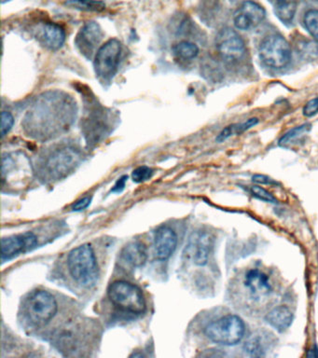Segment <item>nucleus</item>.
<instances>
[{"label":"nucleus","instance_id":"5","mask_svg":"<svg viewBox=\"0 0 318 358\" xmlns=\"http://www.w3.org/2000/svg\"><path fill=\"white\" fill-rule=\"evenodd\" d=\"M245 331L242 319L235 314H229L207 325L204 334L215 344L232 346L242 341Z\"/></svg>","mask_w":318,"mask_h":358},{"label":"nucleus","instance_id":"4","mask_svg":"<svg viewBox=\"0 0 318 358\" xmlns=\"http://www.w3.org/2000/svg\"><path fill=\"white\" fill-rule=\"evenodd\" d=\"M115 120L111 111L97 103L94 99L89 100L81 119V131L86 141L91 144L101 141L112 131Z\"/></svg>","mask_w":318,"mask_h":358},{"label":"nucleus","instance_id":"32","mask_svg":"<svg viewBox=\"0 0 318 358\" xmlns=\"http://www.w3.org/2000/svg\"><path fill=\"white\" fill-rule=\"evenodd\" d=\"M91 202L92 197H85V198L81 199V200H79L77 202L76 204H73V206H72V211L79 212L84 210V209H86L87 207L91 204Z\"/></svg>","mask_w":318,"mask_h":358},{"label":"nucleus","instance_id":"11","mask_svg":"<svg viewBox=\"0 0 318 358\" xmlns=\"http://www.w3.org/2000/svg\"><path fill=\"white\" fill-rule=\"evenodd\" d=\"M217 49L220 56L227 61H238L246 53V45L243 38L235 30H222L217 38Z\"/></svg>","mask_w":318,"mask_h":358},{"label":"nucleus","instance_id":"8","mask_svg":"<svg viewBox=\"0 0 318 358\" xmlns=\"http://www.w3.org/2000/svg\"><path fill=\"white\" fill-rule=\"evenodd\" d=\"M58 304L55 297L45 290H37L31 294L25 304V314L34 326L41 327L55 317Z\"/></svg>","mask_w":318,"mask_h":358},{"label":"nucleus","instance_id":"29","mask_svg":"<svg viewBox=\"0 0 318 358\" xmlns=\"http://www.w3.org/2000/svg\"><path fill=\"white\" fill-rule=\"evenodd\" d=\"M14 124V118L9 111L1 113V137H4L12 130Z\"/></svg>","mask_w":318,"mask_h":358},{"label":"nucleus","instance_id":"16","mask_svg":"<svg viewBox=\"0 0 318 358\" xmlns=\"http://www.w3.org/2000/svg\"><path fill=\"white\" fill-rule=\"evenodd\" d=\"M178 245V236L171 228H159L154 238V253L159 260H166L173 255Z\"/></svg>","mask_w":318,"mask_h":358},{"label":"nucleus","instance_id":"17","mask_svg":"<svg viewBox=\"0 0 318 358\" xmlns=\"http://www.w3.org/2000/svg\"><path fill=\"white\" fill-rule=\"evenodd\" d=\"M245 285L255 299L269 295L271 290L268 276L259 270H251L246 273Z\"/></svg>","mask_w":318,"mask_h":358},{"label":"nucleus","instance_id":"12","mask_svg":"<svg viewBox=\"0 0 318 358\" xmlns=\"http://www.w3.org/2000/svg\"><path fill=\"white\" fill-rule=\"evenodd\" d=\"M266 12L263 6L252 0H246L233 14V24L239 30H250L265 19Z\"/></svg>","mask_w":318,"mask_h":358},{"label":"nucleus","instance_id":"27","mask_svg":"<svg viewBox=\"0 0 318 358\" xmlns=\"http://www.w3.org/2000/svg\"><path fill=\"white\" fill-rule=\"evenodd\" d=\"M153 175V169L148 167V166L143 165L140 166V167H137L133 170L132 174V179L133 182L142 183L148 180V179H150Z\"/></svg>","mask_w":318,"mask_h":358},{"label":"nucleus","instance_id":"1","mask_svg":"<svg viewBox=\"0 0 318 358\" xmlns=\"http://www.w3.org/2000/svg\"><path fill=\"white\" fill-rule=\"evenodd\" d=\"M78 106L69 94L48 91L31 103L22 127L25 134L38 140H49L68 132L76 121Z\"/></svg>","mask_w":318,"mask_h":358},{"label":"nucleus","instance_id":"20","mask_svg":"<svg viewBox=\"0 0 318 358\" xmlns=\"http://www.w3.org/2000/svg\"><path fill=\"white\" fill-rule=\"evenodd\" d=\"M300 0H274V12L280 21L287 24L294 19Z\"/></svg>","mask_w":318,"mask_h":358},{"label":"nucleus","instance_id":"10","mask_svg":"<svg viewBox=\"0 0 318 358\" xmlns=\"http://www.w3.org/2000/svg\"><path fill=\"white\" fill-rule=\"evenodd\" d=\"M213 247V237L209 232H195L189 238L184 256L194 265L204 266L209 260Z\"/></svg>","mask_w":318,"mask_h":358},{"label":"nucleus","instance_id":"24","mask_svg":"<svg viewBox=\"0 0 318 358\" xmlns=\"http://www.w3.org/2000/svg\"><path fill=\"white\" fill-rule=\"evenodd\" d=\"M65 5L72 9L85 12H100L106 9L104 2L97 1V0H68Z\"/></svg>","mask_w":318,"mask_h":358},{"label":"nucleus","instance_id":"25","mask_svg":"<svg viewBox=\"0 0 318 358\" xmlns=\"http://www.w3.org/2000/svg\"><path fill=\"white\" fill-rule=\"evenodd\" d=\"M265 346L263 338L253 336L246 342L245 350L251 357H263L265 355Z\"/></svg>","mask_w":318,"mask_h":358},{"label":"nucleus","instance_id":"14","mask_svg":"<svg viewBox=\"0 0 318 358\" xmlns=\"http://www.w3.org/2000/svg\"><path fill=\"white\" fill-rule=\"evenodd\" d=\"M104 33L101 27L96 22H87L79 29L75 38V45L81 55L91 59L94 51L101 42Z\"/></svg>","mask_w":318,"mask_h":358},{"label":"nucleus","instance_id":"2","mask_svg":"<svg viewBox=\"0 0 318 358\" xmlns=\"http://www.w3.org/2000/svg\"><path fill=\"white\" fill-rule=\"evenodd\" d=\"M81 157V150L73 146L53 148L38 163L40 175L49 180H60L75 170Z\"/></svg>","mask_w":318,"mask_h":358},{"label":"nucleus","instance_id":"7","mask_svg":"<svg viewBox=\"0 0 318 358\" xmlns=\"http://www.w3.org/2000/svg\"><path fill=\"white\" fill-rule=\"evenodd\" d=\"M122 45L116 38L107 40L97 50L94 61V72L103 84L111 83L119 69Z\"/></svg>","mask_w":318,"mask_h":358},{"label":"nucleus","instance_id":"28","mask_svg":"<svg viewBox=\"0 0 318 358\" xmlns=\"http://www.w3.org/2000/svg\"><path fill=\"white\" fill-rule=\"evenodd\" d=\"M251 193L259 200L266 202V203L277 204V200L268 191L259 186H252L250 188Z\"/></svg>","mask_w":318,"mask_h":358},{"label":"nucleus","instance_id":"33","mask_svg":"<svg viewBox=\"0 0 318 358\" xmlns=\"http://www.w3.org/2000/svg\"><path fill=\"white\" fill-rule=\"evenodd\" d=\"M127 176H122V178L118 179L117 182L115 183V185L113 186V188L110 191H111L112 193H122V191L124 190L125 184H127Z\"/></svg>","mask_w":318,"mask_h":358},{"label":"nucleus","instance_id":"19","mask_svg":"<svg viewBox=\"0 0 318 358\" xmlns=\"http://www.w3.org/2000/svg\"><path fill=\"white\" fill-rule=\"evenodd\" d=\"M265 321L276 331L284 332L293 322V314L287 306H277L266 314Z\"/></svg>","mask_w":318,"mask_h":358},{"label":"nucleus","instance_id":"3","mask_svg":"<svg viewBox=\"0 0 318 358\" xmlns=\"http://www.w3.org/2000/svg\"><path fill=\"white\" fill-rule=\"evenodd\" d=\"M68 266L72 278L83 288H92L98 280V265L91 245L74 248L69 253Z\"/></svg>","mask_w":318,"mask_h":358},{"label":"nucleus","instance_id":"6","mask_svg":"<svg viewBox=\"0 0 318 358\" xmlns=\"http://www.w3.org/2000/svg\"><path fill=\"white\" fill-rule=\"evenodd\" d=\"M107 295L110 301L120 310L135 314L146 310V301L138 286L127 281H116L109 286Z\"/></svg>","mask_w":318,"mask_h":358},{"label":"nucleus","instance_id":"31","mask_svg":"<svg viewBox=\"0 0 318 358\" xmlns=\"http://www.w3.org/2000/svg\"><path fill=\"white\" fill-rule=\"evenodd\" d=\"M252 181L254 183L261 184V185H277L278 184L268 176L264 175L253 176Z\"/></svg>","mask_w":318,"mask_h":358},{"label":"nucleus","instance_id":"18","mask_svg":"<svg viewBox=\"0 0 318 358\" xmlns=\"http://www.w3.org/2000/svg\"><path fill=\"white\" fill-rule=\"evenodd\" d=\"M147 248L140 242H131L120 252V260L132 268L141 267L147 262Z\"/></svg>","mask_w":318,"mask_h":358},{"label":"nucleus","instance_id":"30","mask_svg":"<svg viewBox=\"0 0 318 358\" xmlns=\"http://www.w3.org/2000/svg\"><path fill=\"white\" fill-rule=\"evenodd\" d=\"M302 113L307 118H311L318 113V96L307 102L302 109Z\"/></svg>","mask_w":318,"mask_h":358},{"label":"nucleus","instance_id":"22","mask_svg":"<svg viewBox=\"0 0 318 358\" xmlns=\"http://www.w3.org/2000/svg\"><path fill=\"white\" fill-rule=\"evenodd\" d=\"M172 50L176 58L182 61L194 60L198 56L200 52L198 46L188 40L178 42V44L174 46Z\"/></svg>","mask_w":318,"mask_h":358},{"label":"nucleus","instance_id":"9","mask_svg":"<svg viewBox=\"0 0 318 358\" xmlns=\"http://www.w3.org/2000/svg\"><path fill=\"white\" fill-rule=\"evenodd\" d=\"M291 47L289 42L278 34L268 36L259 47L261 62L268 68L280 69L291 63Z\"/></svg>","mask_w":318,"mask_h":358},{"label":"nucleus","instance_id":"23","mask_svg":"<svg viewBox=\"0 0 318 358\" xmlns=\"http://www.w3.org/2000/svg\"><path fill=\"white\" fill-rule=\"evenodd\" d=\"M312 125L304 124L289 130L279 139V146L283 148H289L291 146L296 144L297 141L302 139L308 132L311 130Z\"/></svg>","mask_w":318,"mask_h":358},{"label":"nucleus","instance_id":"15","mask_svg":"<svg viewBox=\"0 0 318 358\" xmlns=\"http://www.w3.org/2000/svg\"><path fill=\"white\" fill-rule=\"evenodd\" d=\"M36 38L48 50L57 51L65 43L66 32L55 23H44L36 30Z\"/></svg>","mask_w":318,"mask_h":358},{"label":"nucleus","instance_id":"13","mask_svg":"<svg viewBox=\"0 0 318 358\" xmlns=\"http://www.w3.org/2000/svg\"><path fill=\"white\" fill-rule=\"evenodd\" d=\"M37 244V236L30 232L3 238L1 241L2 262L12 260L21 253L29 251Z\"/></svg>","mask_w":318,"mask_h":358},{"label":"nucleus","instance_id":"21","mask_svg":"<svg viewBox=\"0 0 318 358\" xmlns=\"http://www.w3.org/2000/svg\"><path fill=\"white\" fill-rule=\"evenodd\" d=\"M258 124L259 119L251 118V119H248V121L242 122V124H230L229 126L224 128L222 132L217 135V141L220 143L223 142L228 138L233 137V135L243 134V133L248 131V130L251 129V128Z\"/></svg>","mask_w":318,"mask_h":358},{"label":"nucleus","instance_id":"26","mask_svg":"<svg viewBox=\"0 0 318 358\" xmlns=\"http://www.w3.org/2000/svg\"><path fill=\"white\" fill-rule=\"evenodd\" d=\"M304 23L307 31L318 42V10H310L304 15Z\"/></svg>","mask_w":318,"mask_h":358}]
</instances>
